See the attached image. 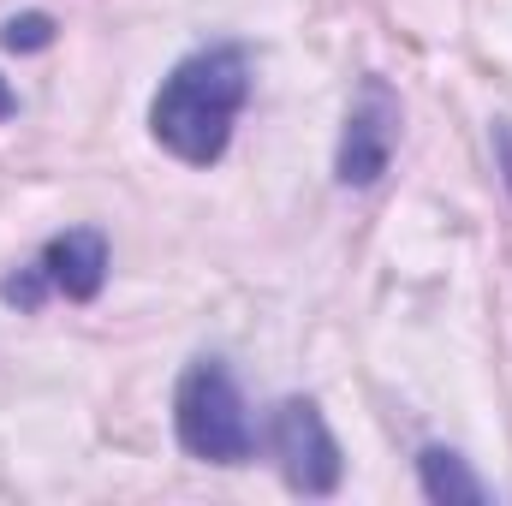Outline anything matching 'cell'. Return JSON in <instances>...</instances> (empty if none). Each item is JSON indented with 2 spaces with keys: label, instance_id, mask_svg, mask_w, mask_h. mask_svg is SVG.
<instances>
[{
  "label": "cell",
  "instance_id": "1",
  "mask_svg": "<svg viewBox=\"0 0 512 506\" xmlns=\"http://www.w3.org/2000/svg\"><path fill=\"white\" fill-rule=\"evenodd\" d=\"M245 96H251V54L239 42H209L161 78L149 102V131L185 167H215L233 143Z\"/></svg>",
  "mask_w": 512,
  "mask_h": 506
},
{
  "label": "cell",
  "instance_id": "2",
  "mask_svg": "<svg viewBox=\"0 0 512 506\" xmlns=\"http://www.w3.org/2000/svg\"><path fill=\"white\" fill-rule=\"evenodd\" d=\"M173 429L179 447L203 465H245L256 453V429L245 411V393L221 358H191L173 387Z\"/></svg>",
  "mask_w": 512,
  "mask_h": 506
},
{
  "label": "cell",
  "instance_id": "3",
  "mask_svg": "<svg viewBox=\"0 0 512 506\" xmlns=\"http://www.w3.org/2000/svg\"><path fill=\"white\" fill-rule=\"evenodd\" d=\"M268 447L280 459V477L292 495H334L340 477H346V459H340V441L322 417L316 399H280L274 417H268Z\"/></svg>",
  "mask_w": 512,
  "mask_h": 506
},
{
  "label": "cell",
  "instance_id": "4",
  "mask_svg": "<svg viewBox=\"0 0 512 506\" xmlns=\"http://www.w3.org/2000/svg\"><path fill=\"white\" fill-rule=\"evenodd\" d=\"M393 143H399V96L387 90L382 78H364L346 131H340V155H334V179L340 185H376L393 161Z\"/></svg>",
  "mask_w": 512,
  "mask_h": 506
},
{
  "label": "cell",
  "instance_id": "5",
  "mask_svg": "<svg viewBox=\"0 0 512 506\" xmlns=\"http://www.w3.org/2000/svg\"><path fill=\"white\" fill-rule=\"evenodd\" d=\"M36 268H42L48 292L72 298V304H90L102 292V280H108V239L96 227H72V233H60V239L42 245Z\"/></svg>",
  "mask_w": 512,
  "mask_h": 506
},
{
  "label": "cell",
  "instance_id": "6",
  "mask_svg": "<svg viewBox=\"0 0 512 506\" xmlns=\"http://www.w3.org/2000/svg\"><path fill=\"white\" fill-rule=\"evenodd\" d=\"M417 483L435 506H483L489 501V483L447 447H423L417 453Z\"/></svg>",
  "mask_w": 512,
  "mask_h": 506
},
{
  "label": "cell",
  "instance_id": "7",
  "mask_svg": "<svg viewBox=\"0 0 512 506\" xmlns=\"http://www.w3.org/2000/svg\"><path fill=\"white\" fill-rule=\"evenodd\" d=\"M48 42H54V18L48 12H24V18H12L0 30V48H12V54H42Z\"/></svg>",
  "mask_w": 512,
  "mask_h": 506
},
{
  "label": "cell",
  "instance_id": "8",
  "mask_svg": "<svg viewBox=\"0 0 512 506\" xmlns=\"http://www.w3.org/2000/svg\"><path fill=\"white\" fill-rule=\"evenodd\" d=\"M0 298H6L12 310H42V298H48V280H42V268L30 262V268L6 274V280H0Z\"/></svg>",
  "mask_w": 512,
  "mask_h": 506
},
{
  "label": "cell",
  "instance_id": "9",
  "mask_svg": "<svg viewBox=\"0 0 512 506\" xmlns=\"http://www.w3.org/2000/svg\"><path fill=\"white\" fill-rule=\"evenodd\" d=\"M495 155H501V173H507V191H512V120H495Z\"/></svg>",
  "mask_w": 512,
  "mask_h": 506
},
{
  "label": "cell",
  "instance_id": "10",
  "mask_svg": "<svg viewBox=\"0 0 512 506\" xmlns=\"http://www.w3.org/2000/svg\"><path fill=\"white\" fill-rule=\"evenodd\" d=\"M12 114H18V96H12V90L0 84V120H12Z\"/></svg>",
  "mask_w": 512,
  "mask_h": 506
}]
</instances>
